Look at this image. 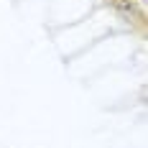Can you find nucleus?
Here are the masks:
<instances>
[]
</instances>
